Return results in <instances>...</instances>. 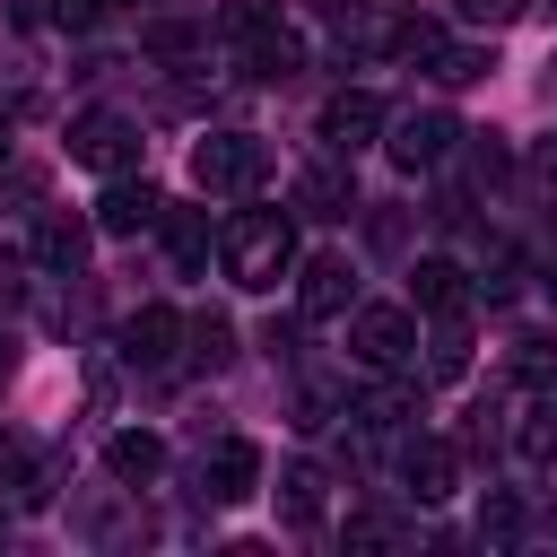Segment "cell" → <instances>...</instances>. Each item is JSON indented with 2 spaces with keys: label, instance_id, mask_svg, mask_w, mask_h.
Segmentation results:
<instances>
[{
  "label": "cell",
  "instance_id": "6da1fadb",
  "mask_svg": "<svg viewBox=\"0 0 557 557\" xmlns=\"http://www.w3.org/2000/svg\"><path fill=\"white\" fill-rule=\"evenodd\" d=\"M218 261H226V278L235 287H278L287 270H296V226L278 218V209H235L226 226H218Z\"/></svg>",
  "mask_w": 557,
  "mask_h": 557
},
{
  "label": "cell",
  "instance_id": "7a4b0ae2",
  "mask_svg": "<svg viewBox=\"0 0 557 557\" xmlns=\"http://www.w3.org/2000/svg\"><path fill=\"white\" fill-rule=\"evenodd\" d=\"M270 174V148L252 139V131H209L200 148H191V183L200 191H252Z\"/></svg>",
  "mask_w": 557,
  "mask_h": 557
},
{
  "label": "cell",
  "instance_id": "3957f363",
  "mask_svg": "<svg viewBox=\"0 0 557 557\" xmlns=\"http://www.w3.org/2000/svg\"><path fill=\"white\" fill-rule=\"evenodd\" d=\"M409 348H418V322H409L400 305H357V313H348V357H357V366L400 374Z\"/></svg>",
  "mask_w": 557,
  "mask_h": 557
},
{
  "label": "cell",
  "instance_id": "277c9868",
  "mask_svg": "<svg viewBox=\"0 0 557 557\" xmlns=\"http://www.w3.org/2000/svg\"><path fill=\"white\" fill-rule=\"evenodd\" d=\"M70 157L96 165V174H131V165H139V122H131V113H104V104L78 113V122H70Z\"/></svg>",
  "mask_w": 557,
  "mask_h": 557
},
{
  "label": "cell",
  "instance_id": "5b68a950",
  "mask_svg": "<svg viewBox=\"0 0 557 557\" xmlns=\"http://www.w3.org/2000/svg\"><path fill=\"white\" fill-rule=\"evenodd\" d=\"M383 131H392L383 148H392V165H400V174H426V165H444V148L461 139V131H453V113H435V104H426V113L409 104V113H392Z\"/></svg>",
  "mask_w": 557,
  "mask_h": 557
},
{
  "label": "cell",
  "instance_id": "8992f818",
  "mask_svg": "<svg viewBox=\"0 0 557 557\" xmlns=\"http://www.w3.org/2000/svg\"><path fill=\"white\" fill-rule=\"evenodd\" d=\"M392 113H383V96H366V87H339L331 104H322V148L331 157H357V148H374V131H383Z\"/></svg>",
  "mask_w": 557,
  "mask_h": 557
},
{
  "label": "cell",
  "instance_id": "52a82bcc",
  "mask_svg": "<svg viewBox=\"0 0 557 557\" xmlns=\"http://www.w3.org/2000/svg\"><path fill=\"white\" fill-rule=\"evenodd\" d=\"M139 226H165V191L148 174H113L96 200V235H139Z\"/></svg>",
  "mask_w": 557,
  "mask_h": 557
},
{
  "label": "cell",
  "instance_id": "ba28073f",
  "mask_svg": "<svg viewBox=\"0 0 557 557\" xmlns=\"http://www.w3.org/2000/svg\"><path fill=\"white\" fill-rule=\"evenodd\" d=\"M348 296H357V270H348L339 252H313L305 278H296V313H305V322H331V313H348Z\"/></svg>",
  "mask_w": 557,
  "mask_h": 557
},
{
  "label": "cell",
  "instance_id": "9c48e42d",
  "mask_svg": "<svg viewBox=\"0 0 557 557\" xmlns=\"http://www.w3.org/2000/svg\"><path fill=\"white\" fill-rule=\"evenodd\" d=\"M174 339H183V313H174V305H139V313L122 322V366H174V357H183Z\"/></svg>",
  "mask_w": 557,
  "mask_h": 557
},
{
  "label": "cell",
  "instance_id": "30bf717a",
  "mask_svg": "<svg viewBox=\"0 0 557 557\" xmlns=\"http://www.w3.org/2000/svg\"><path fill=\"white\" fill-rule=\"evenodd\" d=\"M400 479H409V496H418V505H444V496H453V479H461V453H453V444H435V435H418V444L400 453Z\"/></svg>",
  "mask_w": 557,
  "mask_h": 557
},
{
  "label": "cell",
  "instance_id": "8fae6325",
  "mask_svg": "<svg viewBox=\"0 0 557 557\" xmlns=\"http://www.w3.org/2000/svg\"><path fill=\"white\" fill-rule=\"evenodd\" d=\"M200 479H209V496H218V505H244V496L261 487V444L226 435V444L209 453V470H200Z\"/></svg>",
  "mask_w": 557,
  "mask_h": 557
},
{
  "label": "cell",
  "instance_id": "7c38bea8",
  "mask_svg": "<svg viewBox=\"0 0 557 557\" xmlns=\"http://www.w3.org/2000/svg\"><path fill=\"white\" fill-rule=\"evenodd\" d=\"M165 252H174V270H183V278H200V270H209V252H218L209 209H165Z\"/></svg>",
  "mask_w": 557,
  "mask_h": 557
},
{
  "label": "cell",
  "instance_id": "4fadbf2b",
  "mask_svg": "<svg viewBox=\"0 0 557 557\" xmlns=\"http://www.w3.org/2000/svg\"><path fill=\"white\" fill-rule=\"evenodd\" d=\"M409 296H418V313H461V305H470V278H461V261L426 252V261L409 270Z\"/></svg>",
  "mask_w": 557,
  "mask_h": 557
},
{
  "label": "cell",
  "instance_id": "5bb4252c",
  "mask_svg": "<svg viewBox=\"0 0 557 557\" xmlns=\"http://www.w3.org/2000/svg\"><path fill=\"white\" fill-rule=\"evenodd\" d=\"M35 261H44L52 278H70V270L87 261V218H70V209H52V218L35 226Z\"/></svg>",
  "mask_w": 557,
  "mask_h": 557
},
{
  "label": "cell",
  "instance_id": "9a60e30c",
  "mask_svg": "<svg viewBox=\"0 0 557 557\" xmlns=\"http://www.w3.org/2000/svg\"><path fill=\"white\" fill-rule=\"evenodd\" d=\"M418 418H426V392H418V383H392V392L357 400V426H366V435H409Z\"/></svg>",
  "mask_w": 557,
  "mask_h": 557
},
{
  "label": "cell",
  "instance_id": "2e32d148",
  "mask_svg": "<svg viewBox=\"0 0 557 557\" xmlns=\"http://www.w3.org/2000/svg\"><path fill=\"white\" fill-rule=\"evenodd\" d=\"M104 470H113V479H122V487H148V479H157V470H165V444H157V435H148V426H122V435H113V444H104Z\"/></svg>",
  "mask_w": 557,
  "mask_h": 557
},
{
  "label": "cell",
  "instance_id": "e0dca14e",
  "mask_svg": "<svg viewBox=\"0 0 557 557\" xmlns=\"http://www.w3.org/2000/svg\"><path fill=\"white\" fill-rule=\"evenodd\" d=\"M235 61H244V78H261V87H270V78H296V70H305V35L270 26V35H261V44H244Z\"/></svg>",
  "mask_w": 557,
  "mask_h": 557
},
{
  "label": "cell",
  "instance_id": "ac0fdd59",
  "mask_svg": "<svg viewBox=\"0 0 557 557\" xmlns=\"http://www.w3.org/2000/svg\"><path fill=\"white\" fill-rule=\"evenodd\" d=\"M296 209H305V218H348V209H357V200H348V174H339V165H305V174H296Z\"/></svg>",
  "mask_w": 557,
  "mask_h": 557
},
{
  "label": "cell",
  "instance_id": "d6986e66",
  "mask_svg": "<svg viewBox=\"0 0 557 557\" xmlns=\"http://www.w3.org/2000/svg\"><path fill=\"white\" fill-rule=\"evenodd\" d=\"M278 522H287V531H313V522H322V470H313V461H296V470L278 479Z\"/></svg>",
  "mask_w": 557,
  "mask_h": 557
},
{
  "label": "cell",
  "instance_id": "ffe728a7",
  "mask_svg": "<svg viewBox=\"0 0 557 557\" xmlns=\"http://www.w3.org/2000/svg\"><path fill=\"white\" fill-rule=\"evenodd\" d=\"M496 61H487V44H444L435 35V52H426V78L435 87H470V78H487Z\"/></svg>",
  "mask_w": 557,
  "mask_h": 557
},
{
  "label": "cell",
  "instance_id": "44dd1931",
  "mask_svg": "<svg viewBox=\"0 0 557 557\" xmlns=\"http://www.w3.org/2000/svg\"><path fill=\"white\" fill-rule=\"evenodd\" d=\"M426 374H435V383L470 374V322H461V313H435V339H426Z\"/></svg>",
  "mask_w": 557,
  "mask_h": 557
},
{
  "label": "cell",
  "instance_id": "7402d4cb",
  "mask_svg": "<svg viewBox=\"0 0 557 557\" xmlns=\"http://www.w3.org/2000/svg\"><path fill=\"white\" fill-rule=\"evenodd\" d=\"M183 357L218 374V366L235 357V331H226V313H191V322H183Z\"/></svg>",
  "mask_w": 557,
  "mask_h": 557
},
{
  "label": "cell",
  "instance_id": "603a6c76",
  "mask_svg": "<svg viewBox=\"0 0 557 557\" xmlns=\"http://www.w3.org/2000/svg\"><path fill=\"white\" fill-rule=\"evenodd\" d=\"M270 26H278V0H218V35H226L235 52H244V44H261Z\"/></svg>",
  "mask_w": 557,
  "mask_h": 557
},
{
  "label": "cell",
  "instance_id": "cb8c5ba5",
  "mask_svg": "<svg viewBox=\"0 0 557 557\" xmlns=\"http://www.w3.org/2000/svg\"><path fill=\"white\" fill-rule=\"evenodd\" d=\"M513 383H531V392L557 383V339H548V331H522V339H513Z\"/></svg>",
  "mask_w": 557,
  "mask_h": 557
},
{
  "label": "cell",
  "instance_id": "d4e9b609",
  "mask_svg": "<svg viewBox=\"0 0 557 557\" xmlns=\"http://www.w3.org/2000/svg\"><path fill=\"white\" fill-rule=\"evenodd\" d=\"M479 540H487V548H513V540H522V496L496 487V496L479 505Z\"/></svg>",
  "mask_w": 557,
  "mask_h": 557
},
{
  "label": "cell",
  "instance_id": "484cf974",
  "mask_svg": "<svg viewBox=\"0 0 557 557\" xmlns=\"http://www.w3.org/2000/svg\"><path fill=\"white\" fill-rule=\"evenodd\" d=\"M513 444H522V461H557V400H531V418L513 426Z\"/></svg>",
  "mask_w": 557,
  "mask_h": 557
},
{
  "label": "cell",
  "instance_id": "4316f807",
  "mask_svg": "<svg viewBox=\"0 0 557 557\" xmlns=\"http://www.w3.org/2000/svg\"><path fill=\"white\" fill-rule=\"evenodd\" d=\"M139 44H148V52H165V61H174V52H191V44H200V26H183V17H157V26H148V35H139Z\"/></svg>",
  "mask_w": 557,
  "mask_h": 557
},
{
  "label": "cell",
  "instance_id": "83f0119b",
  "mask_svg": "<svg viewBox=\"0 0 557 557\" xmlns=\"http://www.w3.org/2000/svg\"><path fill=\"white\" fill-rule=\"evenodd\" d=\"M383 540H400L392 513H357V522H348V548H383Z\"/></svg>",
  "mask_w": 557,
  "mask_h": 557
},
{
  "label": "cell",
  "instance_id": "f1b7e54d",
  "mask_svg": "<svg viewBox=\"0 0 557 557\" xmlns=\"http://www.w3.org/2000/svg\"><path fill=\"white\" fill-rule=\"evenodd\" d=\"M461 17H470V26H513L522 0H461Z\"/></svg>",
  "mask_w": 557,
  "mask_h": 557
},
{
  "label": "cell",
  "instance_id": "f546056e",
  "mask_svg": "<svg viewBox=\"0 0 557 557\" xmlns=\"http://www.w3.org/2000/svg\"><path fill=\"white\" fill-rule=\"evenodd\" d=\"M104 9H113V0H52V17H61V26H96Z\"/></svg>",
  "mask_w": 557,
  "mask_h": 557
},
{
  "label": "cell",
  "instance_id": "4dcf8cb0",
  "mask_svg": "<svg viewBox=\"0 0 557 557\" xmlns=\"http://www.w3.org/2000/svg\"><path fill=\"white\" fill-rule=\"evenodd\" d=\"M470 165H479V183H496V174H505V148H496V131L470 148Z\"/></svg>",
  "mask_w": 557,
  "mask_h": 557
},
{
  "label": "cell",
  "instance_id": "1f68e13d",
  "mask_svg": "<svg viewBox=\"0 0 557 557\" xmlns=\"http://www.w3.org/2000/svg\"><path fill=\"white\" fill-rule=\"evenodd\" d=\"M313 17H357V0H305Z\"/></svg>",
  "mask_w": 557,
  "mask_h": 557
},
{
  "label": "cell",
  "instance_id": "d6a6232c",
  "mask_svg": "<svg viewBox=\"0 0 557 557\" xmlns=\"http://www.w3.org/2000/svg\"><path fill=\"white\" fill-rule=\"evenodd\" d=\"M540 174H548V183H557V131H548V139H540Z\"/></svg>",
  "mask_w": 557,
  "mask_h": 557
},
{
  "label": "cell",
  "instance_id": "836d02e7",
  "mask_svg": "<svg viewBox=\"0 0 557 557\" xmlns=\"http://www.w3.org/2000/svg\"><path fill=\"white\" fill-rule=\"evenodd\" d=\"M9 383H17V348L0 339V392H9Z\"/></svg>",
  "mask_w": 557,
  "mask_h": 557
},
{
  "label": "cell",
  "instance_id": "e575fe53",
  "mask_svg": "<svg viewBox=\"0 0 557 557\" xmlns=\"http://www.w3.org/2000/svg\"><path fill=\"white\" fill-rule=\"evenodd\" d=\"M0 165H9V122H0Z\"/></svg>",
  "mask_w": 557,
  "mask_h": 557
},
{
  "label": "cell",
  "instance_id": "d590c367",
  "mask_svg": "<svg viewBox=\"0 0 557 557\" xmlns=\"http://www.w3.org/2000/svg\"><path fill=\"white\" fill-rule=\"evenodd\" d=\"M548 296H557V270H548Z\"/></svg>",
  "mask_w": 557,
  "mask_h": 557
},
{
  "label": "cell",
  "instance_id": "8d00e7d4",
  "mask_svg": "<svg viewBox=\"0 0 557 557\" xmlns=\"http://www.w3.org/2000/svg\"><path fill=\"white\" fill-rule=\"evenodd\" d=\"M548 9H557V0H548Z\"/></svg>",
  "mask_w": 557,
  "mask_h": 557
}]
</instances>
